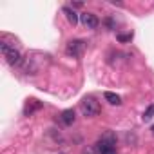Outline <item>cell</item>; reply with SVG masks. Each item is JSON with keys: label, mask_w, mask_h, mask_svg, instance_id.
Masks as SVG:
<instances>
[{"label": "cell", "mask_w": 154, "mask_h": 154, "mask_svg": "<svg viewBox=\"0 0 154 154\" xmlns=\"http://www.w3.org/2000/svg\"><path fill=\"white\" fill-rule=\"evenodd\" d=\"M152 116H154V103H150V105L145 109V112H143V122H150Z\"/></svg>", "instance_id": "cell-10"}, {"label": "cell", "mask_w": 154, "mask_h": 154, "mask_svg": "<svg viewBox=\"0 0 154 154\" xmlns=\"http://www.w3.org/2000/svg\"><path fill=\"white\" fill-rule=\"evenodd\" d=\"M80 109H82V114H84L85 118H94V116L100 114V103H98L96 98H93V96H85V98L82 100Z\"/></svg>", "instance_id": "cell-2"}, {"label": "cell", "mask_w": 154, "mask_h": 154, "mask_svg": "<svg viewBox=\"0 0 154 154\" xmlns=\"http://www.w3.org/2000/svg\"><path fill=\"white\" fill-rule=\"evenodd\" d=\"M150 131H152V134H154V125H152V129H150Z\"/></svg>", "instance_id": "cell-14"}, {"label": "cell", "mask_w": 154, "mask_h": 154, "mask_svg": "<svg viewBox=\"0 0 154 154\" xmlns=\"http://www.w3.org/2000/svg\"><path fill=\"white\" fill-rule=\"evenodd\" d=\"M84 49H85V42H84V40H71V42L67 44V49H65V51H67L69 56L78 58V56H82Z\"/></svg>", "instance_id": "cell-4"}, {"label": "cell", "mask_w": 154, "mask_h": 154, "mask_svg": "<svg viewBox=\"0 0 154 154\" xmlns=\"http://www.w3.org/2000/svg\"><path fill=\"white\" fill-rule=\"evenodd\" d=\"M0 49H2V54L4 58L8 60L9 65H20L22 63V54L18 49H15V45H9L8 42H0Z\"/></svg>", "instance_id": "cell-1"}, {"label": "cell", "mask_w": 154, "mask_h": 154, "mask_svg": "<svg viewBox=\"0 0 154 154\" xmlns=\"http://www.w3.org/2000/svg\"><path fill=\"white\" fill-rule=\"evenodd\" d=\"M62 13L65 15V18L69 20V24H72V26H76V24H78V20H80V15L78 13H76L71 6H65L63 9H62Z\"/></svg>", "instance_id": "cell-6"}, {"label": "cell", "mask_w": 154, "mask_h": 154, "mask_svg": "<svg viewBox=\"0 0 154 154\" xmlns=\"http://www.w3.org/2000/svg\"><path fill=\"white\" fill-rule=\"evenodd\" d=\"M40 107H42L40 102H36V100H29V103L26 105V111H24V112H26V116H31V114H33L35 111H38Z\"/></svg>", "instance_id": "cell-9"}, {"label": "cell", "mask_w": 154, "mask_h": 154, "mask_svg": "<svg viewBox=\"0 0 154 154\" xmlns=\"http://www.w3.org/2000/svg\"><path fill=\"white\" fill-rule=\"evenodd\" d=\"M58 154H65V152H58Z\"/></svg>", "instance_id": "cell-15"}, {"label": "cell", "mask_w": 154, "mask_h": 154, "mask_svg": "<svg viewBox=\"0 0 154 154\" xmlns=\"http://www.w3.org/2000/svg\"><path fill=\"white\" fill-rule=\"evenodd\" d=\"M80 22H82L87 29H96L98 24H100V20H98V17H96L94 13H82V15H80Z\"/></svg>", "instance_id": "cell-5"}, {"label": "cell", "mask_w": 154, "mask_h": 154, "mask_svg": "<svg viewBox=\"0 0 154 154\" xmlns=\"http://www.w3.org/2000/svg\"><path fill=\"white\" fill-rule=\"evenodd\" d=\"M118 40L120 42H129V40H132V33H129V35H118Z\"/></svg>", "instance_id": "cell-11"}, {"label": "cell", "mask_w": 154, "mask_h": 154, "mask_svg": "<svg viewBox=\"0 0 154 154\" xmlns=\"http://www.w3.org/2000/svg\"><path fill=\"white\" fill-rule=\"evenodd\" d=\"M98 152L102 154V152H107V150H114L116 149V134L114 132H105L100 140H98Z\"/></svg>", "instance_id": "cell-3"}, {"label": "cell", "mask_w": 154, "mask_h": 154, "mask_svg": "<svg viewBox=\"0 0 154 154\" xmlns=\"http://www.w3.org/2000/svg\"><path fill=\"white\" fill-rule=\"evenodd\" d=\"M82 6H84V2H72V6H71V8L74 9V8H82Z\"/></svg>", "instance_id": "cell-12"}, {"label": "cell", "mask_w": 154, "mask_h": 154, "mask_svg": "<svg viewBox=\"0 0 154 154\" xmlns=\"http://www.w3.org/2000/svg\"><path fill=\"white\" fill-rule=\"evenodd\" d=\"M84 154H94V149H87V150H84Z\"/></svg>", "instance_id": "cell-13"}, {"label": "cell", "mask_w": 154, "mask_h": 154, "mask_svg": "<svg viewBox=\"0 0 154 154\" xmlns=\"http://www.w3.org/2000/svg\"><path fill=\"white\" fill-rule=\"evenodd\" d=\"M74 120H76V114H74V111L72 109H65V111H62L60 112V122L63 123V125H72L74 123Z\"/></svg>", "instance_id": "cell-7"}, {"label": "cell", "mask_w": 154, "mask_h": 154, "mask_svg": "<svg viewBox=\"0 0 154 154\" xmlns=\"http://www.w3.org/2000/svg\"><path fill=\"white\" fill-rule=\"evenodd\" d=\"M103 98H105V102H109L111 105H120V103H122V98H120L116 93H111V91H105V93H103Z\"/></svg>", "instance_id": "cell-8"}]
</instances>
